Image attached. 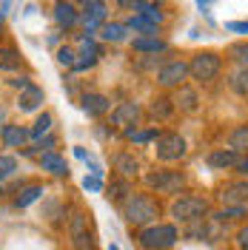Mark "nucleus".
I'll return each instance as SVG.
<instances>
[{
	"mask_svg": "<svg viewBox=\"0 0 248 250\" xmlns=\"http://www.w3.org/2000/svg\"><path fill=\"white\" fill-rule=\"evenodd\" d=\"M231 88L237 94H243V97L248 94V68H240V71L231 77Z\"/></svg>",
	"mask_w": 248,
	"mask_h": 250,
	"instance_id": "c756f323",
	"label": "nucleus"
},
{
	"mask_svg": "<svg viewBox=\"0 0 248 250\" xmlns=\"http://www.w3.org/2000/svg\"><path fill=\"white\" fill-rule=\"evenodd\" d=\"M40 165H43V171L54 173V176H66V173H69V165H66V159H63V156H57V154H51V151L40 156Z\"/></svg>",
	"mask_w": 248,
	"mask_h": 250,
	"instance_id": "f3484780",
	"label": "nucleus"
},
{
	"mask_svg": "<svg viewBox=\"0 0 248 250\" xmlns=\"http://www.w3.org/2000/svg\"><path fill=\"white\" fill-rule=\"evenodd\" d=\"M103 17H106V3H100V0L83 3V23H86V29H89V31L97 29Z\"/></svg>",
	"mask_w": 248,
	"mask_h": 250,
	"instance_id": "9b49d317",
	"label": "nucleus"
},
{
	"mask_svg": "<svg viewBox=\"0 0 248 250\" xmlns=\"http://www.w3.org/2000/svg\"><path fill=\"white\" fill-rule=\"evenodd\" d=\"M205 210H208V202L200 199V196H183V199H177L171 205V213L180 222H197V219H202Z\"/></svg>",
	"mask_w": 248,
	"mask_h": 250,
	"instance_id": "39448f33",
	"label": "nucleus"
},
{
	"mask_svg": "<svg viewBox=\"0 0 248 250\" xmlns=\"http://www.w3.org/2000/svg\"><path fill=\"white\" fill-rule=\"evenodd\" d=\"M220 54L214 51H200V54H194L191 62H188V71L194 74V80H200V83H208V80H214L220 74Z\"/></svg>",
	"mask_w": 248,
	"mask_h": 250,
	"instance_id": "7ed1b4c3",
	"label": "nucleus"
},
{
	"mask_svg": "<svg viewBox=\"0 0 248 250\" xmlns=\"http://www.w3.org/2000/svg\"><path fill=\"white\" fill-rule=\"evenodd\" d=\"M69 236L74 250H94V236L89 230V216L83 210H74L69 219Z\"/></svg>",
	"mask_w": 248,
	"mask_h": 250,
	"instance_id": "20e7f679",
	"label": "nucleus"
},
{
	"mask_svg": "<svg viewBox=\"0 0 248 250\" xmlns=\"http://www.w3.org/2000/svg\"><path fill=\"white\" fill-rule=\"evenodd\" d=\"M228 145L231 151H248V125H237L228 134Z\"/></svg>",
	"mask_w": 248,
	"mask_h": 250,
	"instance_id": "aec40b11",
	"label": "nucleus"
},
{
	"mask_svg": "<svg viewBox=\"0 0 248 250\" xmlns=\"http://www.w3.org/2000/svg\"><path fill=\"white\" fill-rule=\"evenodd\" d=\"M149 185L157 188V193H177L186 185V176L180 171H157L149 176Z\"/></svg>",
	"mask_w": 248,
	"mask_h": 250,
	"instance_id": "0eeeda50",
	"label": "nucleus"
},
{
	"mask_svg": "<svg viewBox=\"0 0 248 250\" xmlns=\"http://www.w3.org/2000/svg\"><path fill=\"white\" fill-rule=\"evenodd\" d=\"M100 31H103V40H109V43L125 40V26H120V23H106Z\"/></svg>",
	"mask_w": 248,
	"mask_h": 250,
	"instance_id": "b1692460",
	"label": "nucleus"
},
{
	"mask_svg": "<svg viewBox=\"0 0 248 250\" xmlns=\"http://www.w3.org/2000/svg\"><path fill=\"white\" fill-rule=\"evenodd\" d=\"M177 105L183 111H194L197 108V94L191 91V88H180V94H177Z\"/></svg>",
	"mask_w": 248,
	"mask_h": 250,
	"instance_id": "bb28decb",
	"label": "nucleus"
},
{
	"mask_svg": "<svg viewBox=\"0 0 248 250\" xmlns=\"http://www.w3.org/2000/svg\"><path fill=\"white\" fill-rule=\"evenodd\" d=\"M186 156V140L180 134H160L157 137V159L163 162H177Z\"/></svg>",
	"mask_w": 248,
	"mask_h": 250,
	"instance_id": "423d86ee",
	"label": "nucleus"
},
{
	"mask_svg": "<svg viewBox=\"0 0 248 250\" xmlns=\"http://www.w3.org/2000/svg\"><path fill=\"white\" fill-rule=\"evenodd\" d=\"M125 137H128V140H134V142H149V140H154V137H160V134H157L154 128H151V131H134V128H128V131H125Z\"/></svg>",
	"mask_w": 248,
	"mask_h": 250,
	"instance_id": "f704fd0d",
	"label": "nucleus"
},
{
	"mask_svg": "<svg viewBox=\"0 0 248 250\" xmlns=\"http://www.w3.org/2000/svg\"><path fill=\"white\" fill-rule=\"evenodd\" d=\"M83 188L92 190V193H97V190H103V179H100V176H86V179H83Z\"/></svg>",
	"mask_w": 248,
	"mask_h": 250,
	"instance_id": "c9c22d12",
	"label": "nucleus"
},
{
	"mask_svg": "<svg viewBox=\"0 0 248 250\" xmlns=\"http://www.w3.org/2000/svg\"><path fill=\"white\" fill-rule=\"evenodd\" d=\"M128 26H131L134 31H143L146 37H157V26H151L149 20H143L140 15H137V17H131V20H128Z\"/></svg>",
	"mask_w": 248,
	"mask_h": 250,
	"instance_id": "c85d7f7f",
	"label": "nucleus"
},
{
	"mask_svg": "<svg viewBox=\"0 0 248 250\" xmlns=\"http://www.w3.org/2000/svg\"><path fill=\"white\" fill-rule=\"evenodd\" d=\"M26 140H29V131L26 128H20V125H6L3 128V142L9 148H17V145H23Z\"/></svg>",
	"mask_w": 248,
	"mask_h": 250,
	"instance_id": "6ab92c4d",
	"label": "nucleus"
},
{
	"mask_svg": "<svg viewBox=\"0 0 248 250\" xmlns=\"http://www.w3.org/2000/svg\"><path fill=\"white\" fill-rule=\"evenodd\" d=\"M15 88H20V91H26V88H31V83H29V77H15V80H9Z\"/></svg>",
	"mask_w": 248,
	"mask_h": 250,
	"instance_id": "4c0bfd02",
	"label": "nucleus"
},
{
	"mask_svg": "<svg viewBox=\"0 0 248 250\" xmlns=\"http://www.w3.org/2000/svg\"><path fill=\"white\" fill-rule=\"evenodd\" d=\"M223 202L225 205H248V182H234L223 190Z\"/></svg>",
	"mask_w": 248,
	"mask_h": 250,
	"instance_id": "4468645a",
	"label": "nucleus"
},
{
	"mask_svg": "<svg viewBox=\"0 0 248 250\" xmlns=\"http://www.w3.org/2000/svg\"><path fill=\"white\" fill-rule=\"evenodd\" d=\"M237 171H240V173H248V156H246V159H240V162H237Z\"/></svg>",
	"mask_w": 248,
	"mask_h": 250,
	"instance_id": "ea45409f",
	"label": "nucleus"
},
{
	"mask_svg": "<svg viewBox=\"0 0 248 250\" xmlns=\"http://www.w3.org/2000/svg\"><path fill=\"white\" fill-rule=\"evenodd\" d=\"M237 162H240V156L231 148H217V151L208 154V168L211 171H225V168H234Z\"/></svg>",
	"mask_w": 248,
	"mask_h": 250,
	"instance_id": "1a4fd4ad",
	"label": "nucleus"
},
{
	"mask_svg": "<svg viewBox=\"0 0 248 250\" xmlns=\"http://www.w3.org/2000/svg\"><path fill=\"white\" fill-rule=\"evenodd\" d=\"M134 9H140V17L149 20L151 26H160L163 23V12H160V6H154V3H134Z\"/></svg>",
	"mask_w": 248,
	"mask_h": 250,
	"instance_id": "412c9836",
	"label": "nucleus"
},
{
	"mask_svg": "<svg viewBox=\"0 0 248 250\" xmlns=\"http://www.w3.org/2000/svg\"><path fill=\"white\" fill-rule=\"evenodd\" d=\"M171 111H174V105H171L169 97H157L154 103H151V117H157V120H166Z\"/></svg>",
	"mask_w": 248,
	"mask_h": 250,
	"instance_id": "393cba45",
	"label": "nucleus"
},
{
	"mask_svg": "<svg viewBox=\"0 0 248 250\" xmlns=\"http://www.w3.org/2000/svg\"><path fill=\"white\" fill-rule=\"evenodd\" d=\"M111 108L109 97H103V94H86L83 97V111L89 114V117H100V114H106Z\"/></svg>",
	"mask_w": 248,
	"mask_h": 250,
	"instance_id": "ddd939ff",
	"label": "nucleus"
},
{
	"mask_svg": "<svg viewBox=\"0 0 248 250\" xmlns=\"http://www.w3.org/2000/svg\"><path fill=\"white\" fill-rule=\"evenodd\" d=\"M228 54H231L237 62H243V65L248 68V43H234V46L228 48Z\"/></svg>",
	"mask_w": 248,
	"mask_h": 250,
	"instance_id": "473e14b6",
	"label": "nucleus"
},
{
	"mask_svg": "<svg viewBox=\"0 0 248 250\" xmlns=\"http://www.w3.org/2000/svg\"><path fill=\"white\" fill-rule=\"evenodd\" d=\"M131 46H134V51H143V54H160V51L169 48V43L160 40V37H137Z\"/></svg>",
	"mask_w": 248,
	"mask_h": 250,
	"instance_id": "dca6fc26",
	"label": "nucleus"
},
{
	"mask_svg": "<svg viewBox=\"0 0 248 250\" xmlns=\"http://www.w3.org/2000/svg\"><path fill=\"white\" fill-rule=\"evenodd\" d=\"M237 242H240V248H243V250H248V225L237 233Z\"/></svg>",
	"mask_w": 248,
	"mask_h": 250,
	"instance_id": "58836bf2",
	"label": "nucleus"
},
{
	"mask_svg": "<svg viewBox=\"0 0 248 250\" xmlns=\"http://www.w3.org/2000/svg\"><path fill=\"white\" fill-rule=\"evenodd\" d=\"M123 216L131 222V225H151L157 216H160V208L151 196H146V193H131L123 205Z\"/></svg>",
	"mask_w": 248,
	"mask_h": 250,
	"instance_id": "f257e3e1",
	"label": "nucleus"
},
{
	"mask_svg": "<svg viewBox=\"0 0 248 250\" xmlns=\"http://www.w3.org/2000/svg\"><path fill=\"white\" fill-rule=\"evenodd\" d=\"M40 196H43V188H40V185H29V188H23V190L17 193L15 205H17V208H29V205L37 202Z\"/></svg>",
	"mask_w": 248,
	"mask_h": 250,
	"instance_id": "4be33fe9",
	"label": "nucleus"
},
{
	"mask_svg": "<svg viewBox=\"0 0 248 250\" xmlns=\"http://www.w3.org/2000/svg\"><path fill=\"white\" fill-rule=\"evenodd\" d=\"M225 29L228 31H240V34H248V20H231V23H225Z\"/></svg>",
	"mask_w": 248,
	"mask_h": 250,
	"instance_id": "e433bc0d",
	"label": "nucleus"
},
{
	"mask_svg": "<svg viewBox=\"0 0 248 250\" xmlns=\"http://www.w3.org/2000/svg\"><path fill=\"white\" fill-rule=\"evenodd\" d=\"M186 74H188V62L171 60V62H166V65L157 71V83L166 85V88H171V85H180V83L186 80Z\"/></svg>",
	"mask_w": 248,
	"mask_h": 250,
	"instance_id": "6e6552de",
	"label": "nucleus"
},
{
	"mask_svg": "<svg viewBox=\"0 0 248 250\" xmlns=\"http://www.w3.org/2000/svg\"><path fill=\"white\" fill-rule=\"evenodd\" d=\"M248 213V205H228V208H223L217 213L220 222H225V219H240V216H246Z\"/></svg>",
	"mask_w": 248,
	"mask_h": 250,
	"instance_id": "cd10ccee",
	"label": "nucleus"
},
{
	"mask_svg": "<svg viewBox=\"0 0 248 250\" xmlns=\"http://www.w3.org/2000/svg\"><path fill=\"white\" fill-rule=\"evenodd\" d=\"M109 250H120V248H117V245H109Z\"/></svg>",
	"mask_w": 248,
	"mask_h": 250,
	"instance_id": "a19ab883",
	"label": "nucleus"
},
{
	"mask_svg": "<svg viewBox=\"0 0 248 250\" xmlns=\"http://www.w3.org/2000/svg\"><path fill=\"white\" fill-rule=\"evenodd\" d=\"M57 62H60V65H69V68H74V62H77V54H74V48L63 46L60 51H57Z\"/></svg>",
	"mask_w": 248,
	"mask_h": 250,
	"instance_id": "72a5a7b5",
	"label": "nucleus"
},
{
	"mask_svg": "<svg viewBox=\"0 0 248 250\" xmlns=\"http://www.w3.org/2000/svg\"><path fill=\"white\" fill-rule=\"evenodd\" d=\"M128 193H131V185H128L125 179H117V182H111V188H109V199L120 202V199H128Z\"/></svg>",
	"mask_w": 248,
	"mask_h": 250,
	"instance_id": "a878e982",
	"label": "nucleus"
},
{
	"mask_svg": "<svg viewBox=\"0 0 248 250\" xmlns=\"http://www.w3.org/2000/svg\"><path fill=\"white\" fill-rule=\"evenodd\" d=\"M54 20H57L60 29H72L80 20L77 6H74V3H57V6H54Z\"/></svg>",
	"mask_w": 248,
	"mask_h": 250,
	"instance_id": "f8f14e48",
	"label": "nucleus"
},
{
	"mask_svg": "<svg viewBox=\"0 0 248 250\" xmlns=\"http://www.w3.org/2000/svg\"><path fill=\"white\" fill-rule=\"evenodd\" d=\"M15 171H17V159L15 156H0V182L9 179Z\"/></svg>",
	"mask_w": 248,
	"mask_h": 250,
	"instance_id": "7c9ffc66",
	"label": "nucleus"
},
{
	"mask_svg": "<svg viewBox=\"0 0 248 250\" xmlns=\"http://www.w3.org/2000/svg\"><path fill=\"white\" fill-rule=\"evenodd\" d=\"M180 239L174 225H149L140 230V245L146 250H166Z\"/></svg>",
	"mask_w": 248,
	"mask_h": 250,
	"instance_id": "f03ea898",
	"label": "nucleus"
},
{
	"mask_svg": "<svg viewBox=\"0 0 248 250\" xmlns=\"http://www.w3.org/2000/svg\"><path fill=\"white\" fill-rule=\"evenodd\" d=\"M43 100H46V97H43V88L31 85V88H26V91H20L17 105H20V111H34V108H40V103H43Z\"/></svg>",
	"mask_w": 248,
	"mask_h": 250,
	"instance_id": "2eb2a0df",
	"label": "nucleus"
},
{
	"mask_svg": "<svg viewBox=\"0 0 248 250\" xmlns=\"http://www.w3.org/2000/svg\"><path fill=\"white\" fill-rule=\"evenodd\" d=\"M49 128H51V117L43 114V117H37V123L31 128V137H34V140H43V134H46Z\"/></svg>",
	"mask_w": 248,
	"mask_h": 250,
	"instance_id": "2f4dec72",
	"label": "nucleus"
},
{
	"mask_svg": "<svg viewBox=\"0 0 248 250\" xmlns=\"http://www.w3.org/2000/svg\"><path fill=\"white\" fill-rule=\"evenodd\" d=\"M20 68V54L12 48H0V71H17Z\"/></svg>",
	"mask_w": 248,
	"mask_h": 250,
	"instance_id": "5701e85b",
	"label": "nucleus"
},
{
	"mask_svg": "<svg viewBox=\"0 0 248 250\" xmlns=\"http://www.w3.org/2000/svg\"><path fill=\"white\" fill-rule=\"evenodd\" d=\"M114 168H117L120 176H134L137 168H140V162H137V156L134 154H117L114 156Z\"/></svg>",
	"mask_w": 248,
	"mask_h": 250,
	"instance_id": "a211bd4d",
	"label": "nucleus"
},
{
	"mask_svg": "<svg viewBox=\"0 0 248 250\" xmlns=\"http://www.w3.org/2000/svg\"><path fill=\"white\" fill-rule=\"evenodd\" d=\"M140 120V105L137 103H120L114 114H111V123L114 125H137Z\"/></svg>",
	"mask_w": 248,
	"mask_h": 250,
	"instance_id": "9d476101",
	"label": "nucleus"
}]
</instances>
